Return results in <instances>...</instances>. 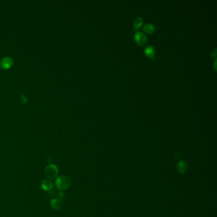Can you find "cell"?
Returning a JSON list of instances; mask_svg holds the SVG:
<instances>
[{"label":"cell","mask_w":217,"mask_h":217,"mask_svg":"<svg viewBox=\"0 0 217 217\" xmlns=\"http://www.w3.org/2000/svg\"><path fill=\"white\" fill-rule=\"evenodd\" d=\"M188 164L185 161H180L177 165V171L180 174H184L187 171Z\"/></svg>","instance_id":"6"},{"label":"cell","mask_w":217,"mask_h":217,"mask_svg":"<svg viewBox=\"0 0 217 217\" xmlns=\"http://www.w3.org/2000/svg\"><path fill=\"white\" fill-rule=\"evenodd\" d=\"M216 60H215V64H214V67H215V70H216Z\"/></svg>","instance_id":"13"},{"label":"cell","mask_w":217,"mask_h":217,"mask_svg":"<svg viewBox=\"0 0 217 217\" xmlns=\"http://www.w3.org/2000/svg\"><path fill=\"white\" fill-rule=\"evenodd\" d=\"M55 185L59 190L63 192L70 187L71 185V180L66 176H59L56 178Z\"/></svg>","instance_id":"1"},{"label":"cell","mask_w":217,"mask_h":217,"mask_svg":"<svg viewBox=\"0 0 217 217\" xmlns=\"http://www.w3.org/2000/svg\"><path fill=\"white\" fill-rule=\"evenodd\" d=\"M13 64V60L9 57H5L0 61V68L7 70L10 68Z\"/></svg>","instance_id":"5"},{"label":"cell","mask_w":217,"mask_h":217,"mask_svg":"<svg viewBox=\"0 0 217 217\" xmlns=\"http://www.w3.org/2000/svg\"><path fill=\"white\" fill-rule=\"evenodd\" d=\"M41 188L44 191H51L54 188V183L49 179H45L41 183Z\"/></svg>","instance_id":"4"},{"label":"cell","mask_w":217,"mask_h":217,"mask_svg":"<svg viewBox=\"0 0 217 217\" xmlns=\"http://www.w3.org/2000/svg\"><path fill=\"white\" fill-rule=\"evenodd\" d=\"M216 49H215V51H213V52H211V55H210V56L211 57H215L216 56Z\"/></svg>","instance_id":"12"},{"label":"cell","mask_w":217,"mask_h":217,"mask_svg":"<svg viewBox=\"0 0 217 217\" xmlns=\"http://www.w3.org/2000/svg\"><path fill=\"white\" fill-rule=\"evenodd\" d=\"M143 30L146 33H147L148 34H151L155 31V30H156V27H155L153 24H152L151 23H148L144 26Z\"/></svg>","instance_id":"8"},{"label":"cell","mask_w":217,"mask_h":217,"mask_svg":"<svg viewBox=\"0 0 217 217\" xmlns=\"http://www.w3.org/2000/svg\"><path fill=\"white\" fill-rule=\"evenodd\" d=\"M57 199H59V200H62L63 201L64 198H65V194L63 193V192H62V191H60L58 194H57Z\"/></svg>","instance_id":"11"},{"label":"cell","mask_w":217,"mask_h":217,"mask_svg":"<svg viewBox=\"0 0 217 217\" xmlns=\"http://www.w3.org/2000/svg\"><path fill=\"white\" fill-rule=\"evenodd\" d=\"M51 206L55 210H59L62 208L63 206V203L62 200H59L57 198H54L52 199L50 202Z\"/></svg>","instance_id":"7"},{"label":"cell","mask_w":217,"mask_h":217,"mask_svg":"<svg viewBox=\"0 0 217 217\" xmlns=\"http://www.w3.org/2000/svg\"><path fill=\"white\" fill-rule=\"evenodd\" d=\"M45 175L51 180L56 178L59 175V168L54 164H50L45 168Z\"/></svg>","instance_id":"2"},{"label":"cell","mask_w":217,"mask_h":217,"mask_svg":"<svg viewBox=\"0 0 217 217\" xmlns=\"http://www.w3.org/2000/svg\"><path fill=\"white\" fill-rule=\"evenodd\" d=\"M145 53L148 57H153L154 56L155 54H156V52H155V49L153 48V46L149 45L145 49Z\"/></svg>","instance_id":"9"},{"label":"cell","mask_w":217,"mask_h":217,"mask_svg":"<svg viewBox=\"0 0 217 217\" xmlns=\"http://www.w3.org/2000/svg\"><path fill=\"white\" fill-rule=\"evenodd\" d=\"M136 42L139 45H144L147 41V38L142 32L136 31L134 35Z\"/></svg>","instance_id":"3"},{"label":"cell","mask_w":217,"mask_h":217,"mask_svg":"<svg viewBox=\"0 0 217 217\" xmlns=\"http://www.w3.org/2000/svg\"><path fill=\"white\" fill-rule=\"evenodd\" d=\"M143 24V19L140 17H137L135 19L134 21V27L136 29H138L142 26Z\"/></svg>","instance_id":"10"}]
</instances>
